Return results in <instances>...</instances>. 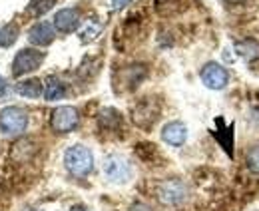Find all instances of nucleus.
<instances>
[{
  "mask_svg": "<svg viewBox=\"0 0 259 211\" xmlns=\"http://www.w3.org/2000/svg\"><path fill=\"white\" fill-rule=\"evenodd\" d=\"M64 163H66V170L76 176V178H84L92 172L94 167V155L92 151L88 150L86 146H72L68 148L64 153Z\"/></svg>",
  "mask_w": 259,
  "mask_h": 211,
  "instance_id": "nucleus-1",
  "label": "nucleus"
},
{
  "mask_svg": "<svg viewBox=\"0 0 259 211\" xmlns=\"http://www.w3.org/2000/svg\"><path fill=\"white\" fill-rule=\"evenodd\" d=\"M28 116L22 108L18 106H8L0 112V132L4 136H18L26 130Z\"/></svg>",
  "mask_w": 259,
  "mask_h": 211,
  "instance_id": "nucleus-2",
  "label": "nucleus"
},
{
  "mask_svg": "<svg viewBox=\"0 0 259 211\" xmlns=\"http://www.w3.org/2000/svg\"><path fill=\"white\" fill-rule=\"evenodd\" d=\"M42 62H44V52L34 50V48H24V50H20V52L14 56L12 74H14L16 78H20V76H24V74H30V72H34Z\"/></svg>",
  "mask_w": 259,
  "mask_h": 211,
  "instance_id": "nucleus-3",
  "label": "nucleus"
},
{
  "mask_svg": "<svg viewBox=\"0 0 259 211\" xmlns=\"http://www.w3.org/2000/svg\"><path fill=\"white\" fill-rule=\"evenodd\" d=\"M104 174L114 183H126L132 178V165L122 155H108L104 159Z\"/></svg>",
  "mask_w": 259,
  "mask_h": 211,
  "instance_id": "nucleus-4",
  "label": "nucleus"
},
{
  "mask_svg": "<svg viewBox=\"0 0 259 211\" xmlns=\"http://www.w3.org/2000/svg\"><path fill=\"white\" fill-rule=\"evenodd\" d=\"M78 110L72 108V106H60L52 112V130L58 132V134H68L72 132L76 125H78Z\"/></svg>",
  "mask_w": 259,
  "mask_h": 211,
  "instance_id": "nucleus-5",
  "label": "nucleus"
},
{
  "mask_svg": "<svg viewBox=\"0 0 259 211\" xmlns=\"http://www.w3.org/2000/svg\"><path fill=\"white\" fill-rule=\"evenodd\" d=\"M229 74L224 66H220L218 62H207L201 68V82L209 88V90H224L227 86Z\"/></svg>",
  "mask_w": 259,
  "mask_h": 211,
  "instance_id": "nucleus-6",
  "label": "nucleus"
},
{
  "mask_svg": "<svg viewBox=\"0 0 259 211\" xmlns=\"http://www.w3.org/2000/svg\"><path fill=\"white\" fill-rule=\"evenodd\" d=\"M188 195V189L182 181L178 180H171V181H165L160 185V199L163 203L167 205H176V203H182Z\"/></svg>",
  "mask_w": 259,
  "mask_h": 211,
  "instance_id": "nucleus-7",
  "label": "nucleus"
},
{
  "mask_svg": "<svg viewBox=\"0 0 259 211\" xmlns=\"http://www.w3.org/2000/svg\"><path fill=\"white\" fill-rule=\"evenodd\" d=\"M132 118H134V121H136L138 125L148 128V125H152L154 121L158 120V108L154 106V102H152L150 98H146V100H142V102L134 108Z\"/></svg>",
  "mask_w": 259,
  "mask_h": 211,
  "instance_id": "nucleus-8",
  "label": "nucleus"
},
{
  "mask_svg": "<svg viewBox=\"0 0 259 211\" xmlns=\"http://www.w3.org/2000/svg\"><path fill=\"white\" fill-rule=\"evenodd\" d=\"M54 26L56 30L64 32V34L74 32L80 26V14L74 8H62L54 14Z\"/></svg>",
  "mask_w": 259,
  "mask_h": 211,
  "instance_id": "nucleus-9",
  "label": "nucleus"
},
{
  "mask_svg": "<svg viewBox=\"0 0 259 211\" xmlns=\"http://www.w3.org/2000/svg\"><path fill=\"white\" fill-rule=\"evenodd\" d=\"M162 138L165 144L178 148V146H182V144L186 142V138H188V128H186L182 121H169V123L163 125Z\"/></svg>",
  "mask_w": 259,
  "mask_h": 211,
  "instance_id": "nucleus-10",
  "label": "nucleus"
},
{
  "mask_svg": "<svg viewBox=\"0 0 259 211\" xmlns=\"http://www.w3.org/2000/svg\"><path fill=\"white\" fill-rule=\"evenodd\" d=\"M28 40L34 46H48L54 40V26L50 22H36L28 30Z\"/></svg>",
  "mask_w": 259,
  "mask_h": 211,
  "instance_id": "nucleus-11",
  "label": "nucleus"
},
{
  "mask_svg": "<svg viewBox=\"0 0 259 211\" xmlns=\"http://www.w3.org/2000/svg\"><path fill=\"white\" fill-rule=\"evenodd\" d=\"M16 92L22 96V98H30L36 100L42 96V82L38 78H30V80H24L20 84H16Z\"/></svg>",
  "mask_w": 259,
  "mask_h": 211,
  "instance_id": "nucleus-12",
  "label": "nucleus"
},
{
  "mask_svg": "<svg viewBox=\"0 0 259 211\" xmlns=\"http://www.w3.org/2000/svg\"><path fill=\"white\" fill-rule=\"evenodd\" d=\"M64 84L58 80V78H54V76H48L46 78V84H44V98L48 100V102H56V100H60V98H64Z\"/></svg>",
  "mask_w": 259,
  "mask_h": 211,
  "instance_id": "nucleus-13",
  "label": "nucleus"
},
{
  "mask_svg": "<svg viewBox=\"0 0 259 211\" xmlns=\"http://www.w3.org/2000/svg\"><path fill=\"white\" fill-rule=\"evenodd\" d=\"M18 36H20L18 26H16L14 22H8V24H6V26L0 30V46H2V48L12 46V44L18 40Z\"/></svg>",
  "mask_w": 259,
  "mask_h": 211,
  "instance_id": "nucleus-14",
  "label": "nucleus"
},
{
  "mask_svg": "<svg viewBox=\"0 0 259 211\" xmlns=\"http://www.w3.org/2000/svg\"><path fill=\"white\" fill-rule=\"evenodd\" d=\"M120 114L116 112V110H112V108H108V110H102L100 112V125L102 128H108V130H114V128H118L120 125Z\"/></svg>",
  "mask_w": 259,
  "mask_h": 211,
  "instance_id": "nucleus-15",
  "label": "nucleus"
},
{
  "mask_svg": "<svg viewBox=\"0 0 259 211\" xmlns=\"http://www.w3.org/2000/svg\"><path fill=\"white\" fill-rule=\"evenodd\" d=\"M54 2H56V0H30L28 12L34 14V16H42V14H46V12L54 6Z\"/></svg>",
  "mask_w": 259,
  "mask_h": 211,
  "instance_id": "nucleus-16",
  "label": "nucleus"
},
{
  "mask_svg": "<svg viewBox=\"0 0 259 211\" xmlns=\"http://www.w3.org/2000/svg\"><path fill=\"white\" fill-rule=\"evenodd\" d=\"M247 167H249L253 174L259 176V146L251 148L249 153H247Z\"/></svg>",
  "mask_w": 259,
  "mask_h": 211,
  "instance_id": "nucleus-17",
  "label": "nucleus"
},
{
  "mask_svg": "<svg viewBox=\"0 0 259 211\" xmlns=\"http://www.w3.org/2000/svg\"><path fill=\"white\" fill-rule=\"evenodd\" d=\"M132 0H112V8L114 10H120V8H124L126 4H130Z\"/></svg>",
  "mask_w": 259,
  "mask_h": 211,
  "instance_id": "nucleus-18",
  "label": "nucleus"
},
{
  "mask_svg": "<svg viewBox=\"0 0 259 211\" xmlns=\"http://www.w3.org/2000/svg\"><path fill=\"white\" fill-rule=\"evenodd\" d=\"M130 211H152L148 205H144V203H136V205H132V209Z\"/></svg>",
  "mask_w": 259,
  "mask_h": 211,
  "instance_id": "nucleus-19",
  "label": "nucleus"
},
{
  "mask_svg": "<svg viewBox=\"0 0 259 211\" xmlns=\"http://www.w3.org/2000/svg\"><path fill=\"white\" fill-rule=\"evenodd\" d=\"M70 211H88V209H86L84 205H74V207H72Z\"/></svg>",
  "mask_w": 259,
  "mask_h": 211,
  "instance_id": "nucleus-20",
  "label": "nucleus"
},
{
  "mask_svg": "<svg viewBox=\"0 0 259 211\" xmlns=\"http://www.w3.org/2000/svg\"><path fill=\"white\" fill-rule=\"evenodd\" d=\"M226 2H229V4H241L243 0H226Z\"/></svg>",
  "mask_w": 259,
  "mask_h": 211,
  "instance_id": "nucleus-21",
  "label": "nucleus"
},
{
  "mask_svg": "<svg viewBox=\"0 0 259 211\" xmlns=\"http://www.w3.org/2000/svg\"><path fill=\"white\" fill-rule=\"evenodd\" d=\"M2 84H4V80H2V78H0V88H2Z\"/></svg>",
  "mask_w": 259,
  "mask_h": 211,
  "instance_id": "nucleus-22",
  "label": "nucleus"
}]
</instances>
